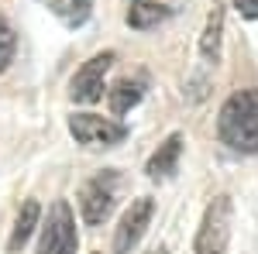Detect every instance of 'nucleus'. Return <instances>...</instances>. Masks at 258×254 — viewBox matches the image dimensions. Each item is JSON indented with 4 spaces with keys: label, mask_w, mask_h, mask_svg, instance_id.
<instances>
[{
    "label": "nucleus",
    "mask_w": 258,
    "mask_h": 254,
    "mask_svg": "<svg viewBox=\"0 0 258 254\" xmlns=\"http://www.w3.org/2000/svg\"><path fill=\"white\" fill-rule=\"evenodd\" d=\"M217 137L238 155H258V90H234L217 114Z\"/></svg>",
    "instance_id": "f257e3e1"
},
{
    "label": "nucleus",
    "mask_w": 258,
    "mask_h": 254,
    "mask_svg": "<svg viewBox=\"0 0 258 254\" xmlns=\"http://www.w3.org/2000/svg\"><path fill=\"white\" fill-rule=\"evenodd\" d=\"M124 176H120L117 168H103L97 172L93 179H86L80 189V216L86 227H100V223H107V216L114 213V206H117L120 193H124Z\"/></svg>",
    "instance_id": "f03ea898"
},
{
    "label": "nucleus",
    "mask_w": 258,
    "mask_h": 254,
    "mask_svg": "<svg viewBox=\"0 0 258 254\" xmlns=\"http://www.w3.org/2000/svg\"><path fill=\"white\" fill-rule=\"evenodd\" d=\"M231 223H234V203L231 196H214L203 210V220L193 237V254H227L231 244Z\"/></svg>",
    "instance_id": "7ed1b4c3"
},
{
    "label": "nucleus",
    "mask_w": 258,
    "mask_h": 254,
    "mask_svg": "<svg viewBox=\"0 0 258 254\" xmlns=\"http://www.w3.org/2000/svg\"><path fill=\"white\" fill-rule=\"evenodd\" d=\"M38 254H80V234H76V216L66 199H55L48 206V216L41 223Z\"/></svg>",
    "instance_id": "20e7f679"
},
{
    "label": "nucleus",
    "mask_w": 258,
    "mask_h": 254,
    "mask_svg": "<svg viewBox=\"0 0 258 254\" xmlns=\"http://www.w3.org/2000/svg\"><path fill=\"white\" fill-rule=\"evenodd\" d=\"M69 134L76 137V144H83V148H117L120 141H127V124L86 110V114L69 117Z\"/></svg>",
    "instance_id": "39448f33"
},
{
    "label": "nucleus",
    "mask_w": 258,
    "mask_h": 254,
    "mask_svg": "<svg viewBox=\"0 0 258 254\" xmlns=\"http://www.w3.org/2000/svg\"><path fill=\"white\" fill-rule=\"evenodd\" d=\"M117 62V52H97V55H90V59L83 62L80 69H76V76H73V82H69V97H73V103H97V100H103V79H107V72H110V65Z\"/></svg>",
    "instance_id": "423d86ee"
},
{
    "label": "nucleus",
    "mask_w": 258,
    "mask_h": 254,
    "mask_svg": "<svg viewBox=\"0 0 258 254\" xmlns=\"http://www.w3.org/2000/svg\"><path fill=\"white\" fill-rule=\"evenodd\" d=\"M152 216H155V199L152 196H138L131 199V206L124 210L117 230H114V254H131L141 244L145 230L152 227Z\"/></svg>",
    "instance_id": "0eeeda50"
},
{
    "label": "nucleus",
    "mask_w": 258,
    "mask_h": 254,
    "mask_svg": "<svg viewBox=\"0 0 258 254\" xmlns=\"http://www.w3.org/2000/svg\"><path fill=\"white\" fill-rule=\"evenodd\" d=\"M148 93V76L145 72H135V76L117 79L110 90H107V100H110V114L114 117H124L127 110H135Z\"/></svg>",
    "instance_id": "6e6552de"
},
{
    "label": "nucleus",
    "mask_w": 258,
    "mask_h": 254,
    "mask_svg": "<svg viewBox=\"0 0 258 254\" xmlns=\"http://www.w3.org/2000/svg\"><path fill=\"white\" fill-rule=\"evenodd\" d=\"M220 38H224V7L214 4L210 14H207V24H203V35H200V59H203V69H217L220 62Z\"/></svg>",
    "instance_id": "1a4fd4ad"
},
{
    "label": "nucleus",
    "mask_w": 258,
    "mask_h": 254,
    "mask_svg": "<svg viewBox=\"0 0 258 254\" xmlns=\"http://www.w3.org/2000/svg\"><path fill=\"white\" fill-rule=\"evenodd\" d=\"M179 158H182V134H169L155 148V155L145 161V176L148 179H169L179 168Z\"/></svg>",
    "instance_id": "9d476101"
},
{
    "label": "nucleus",
    "mask_w": 258,
    "mask_h": 254,
    "mask_svg": "<svg viewBox=\"0 0 258 254\" xmlns=\"http://www.w3.org/2000/svg\"><path fill=\"white\" fill-rule=\"evenodd\" d=\"M35 227H41V206H38V199H24L21 210H18V220H14V227H11V237H7V251L18 254L21 247L31 240Z\"/></svg>",
    "instance_id": "9b49d317"
},
{
    "label": "nucleus",
    "mask_w": 258,
    "mask_h": 254,
    "mask_svg": "<svg viewBox=\"0 0 258 254\" xmlns=\"http://www.w3.org/2000/svg\"><path fill=\"white\" fill-rule=\"evenodd\" d=\"M165 18H172V7L159 4V0H131V7H127V24L135 31H148V28L162 24Z\"/></svg>",
    "instance_id": "f8f14e48"
},
{
    "label": "nucleus",
    "mask_w": 258,
    "mask_h": 254,
    "mask_svg": "<svg viewBox=\"0 0 258 254\" xmlns=\"http://www.w3.org/2000/svg\"><path fill=\"white\" fill-rule=\"evenodd\" d=\"M38 4H45L66 28H83L93 11V0H38Z\"/></svg>",
    "instance_id": "ddd939ff"
},
{
    "label": "nucleus",
    "mask_w": 258,
    "mask_h": 254,
    "mask_svg": "<svg viewBox=\"0 0 258 254\" xmlns=\"http://www.w3.org/2000/svg\"><path fill=\"white\" fill-rule=\"evenodd\" d=\"M14 52H18V35H14V28H11L7 21L0 18V72H7V69H11Z\"/></svg>",
    "instance_id": "4468645a"
},
{
    "label": "nucleus",
    "mask_w": 258,
    "mask_h": 254,
    "mask_svg": "<svg viewBox=\"0 0 258 254\" xmlns=\"http://www.w3.org/2000/svg\"><path fill=\"white\" fill-rule=\"evenodd\" d=\"M231 4L244 21H258V0H231Z\"/></svg>",
    "instance_id": "2eb2a0df"
},
{
    "label": "nucleus",
    "mask_w": 258,
    "mask_h": 254,
    "mask_svg": "<svg viewBox=\"0 0 258 254\" xmlns=\"http://www.w3.org/2000/svg\"><path fill=\"white\" fill-rule=\"evenodd\" d=\"M148 254H169V247H155V251H148Z\"/></svg>",
    "instance_id": "dca6fc26"
}]
</instances>
